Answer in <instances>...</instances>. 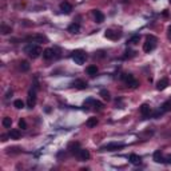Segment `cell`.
Returning a JSON list of instances; mask_svg holds the SVG:
<instances>
[{"label": "cell", "mask_w": 171, "mask_h": 171, "mask_svg": "<svg viewBox=\"0 0 171 171\" xmlns=\"http://www.w3.org/2000/svg\"><path fill=\"white\" fill-rule=\"evenodd\" d=\"M24 52L27 54L30 58L36 59V58H39L40 55H43V49L40 48L38 44H32V43H30V44H27L24 47Z\"/></svg>", "instance_id": "cell-1"}, {"label": "cell", "mask_w": 171, "mask_h": 171, "mask_svg": "<svg viewBox=\"0 0 171 171\" xmlns=\"http://www.w3.org/2000/svg\"><path fill=\"white\" fill-rule=\"evenodd\" d=\"M157 43H158V39L155 38V36H154V35H148L146 38L144 44H143V51H144V52H151V51H154L155 47H157Z\"/></svg>", "instance_id": "cell-2"}, {"label": "cell", "mask_w": 171, "mask_h": 171, "mask_svg": "<svg viewBox=\"0 0 171 171\" xmlns=\"http://www.w3.org/2000/svg\"><path fill=\"white\" fill-rule=\"evenodd\" d=\"M120 78H122V80L124 82V83H126L130 88H136L138 86H139V82L136 80L131 73H123Z\"/></svg>", "instance_id": "cell-3"}, {"label": "cell", "mask_w": 171, "mask_h": 171, "mask_svg": "<svg viewBox=\"0 0 171 171\" xmlns=\"http://www.w3.org/2000/svg\"><path fill=\"white\" fill-rule=\"evenodd\" d=\"M86 59H87V55L83 51H75V52H72V60L75 62V64L82 66V64H84Z\"/></svg>", "instance_id": "cell-4"}, {"label": "cell", "mask_w": 171, "mask_h": 171, "mask_svg": "<svg viewBox=\"0 0 171 171\" xmlns=\"http://www.w3.org/2000/svg\"><path fill=\"white\" fill-rule=\"evenodd\" d=\"M36 104V91L31 90L28 92V99H27V106L30 108H34Z\"/></svg>", "instance_id": "cell-5"}, {"label": "cell", "mask_w": 171, "mask_h": 171, "mask_svg": "<svg viewBox=\"0 0 171 171\" xmlns=\"http://www.w3.org/2000/svg\"><path fill=\"white\" fill-rule=\"evenodd\" d=\"M104 36L107 39H111V40H118V39L120 38V32L114 31V30H106Z\"/></svg>", "instance_id": "cell-6"}, {"label": "cell", "mask_w": 171, "mask_h": 171, "mask_svg": "<svg viewBox=\"0 0 171 171\" xmlns=\"http://www.w3.org/2000/svg\"><path fill=\"white\" fill-rule=\"evenodd\" d=\"M60 11H62L63 14L68 15V14H71V11H72V5H71L68 1H63V3H60Z\"/></svg>", "instance_id": "cell-7"}, {"label": "cell", "mask_w": 171, "mask_h": 171, "mask_svg": "<svg viewBox=\"0 0 171 171\" xmlns=\"http://www.w3.org/2000/svg\"><path fill=\"white\" fill-rule=\"evenodd\" d=\"M124 146V144H122V143H108V144H106L102 150H107V151H115V150H118V148H122V147Z\"/></svg>", "instance_id": "cell-8"}, {"label": "cell", "mask_w": 171, "mask_h": 171, "mask_svg": "<svg viewBox=\"0 0 171 171\" xmlns=\"http://www.w3.org/2000/svg\"><path fill=\"white\" fill-rule=\"evenodd\" d=\"M92 14H94V18H95V21H96V23H103V21H104V15H103L102 11L94 10Z\"/></svg>", "instance_id": "cell-9"}, {"label": "cell", "mask_w": 171, "mask_h": 171, "mask_svg": "<svg viewBox=\"0 0 171 171\" xmlns=\"http://www.w3.org/2000/svg\"><path fill=\"white\" fill-rule=\"evenodd\" d=\"M78 157H79V159L80 161H88L91 157V154L88 150H84V148H80V151L78 152Z\"/></svg>", "instance_id": "cell-10"}, {"label": "cell", "mask_w": 171, "mask_h": 171, "mask_svg": "<svg viewBox=\"0 0 171 171\" xmlns=\"http://www.w3.org/2000/svg\"><path fill=\"white\" fill-rule=\"evenodd\" d=\"M72 86H73V87H76V88H79V90H86V88L88 87L87 82L82 80V79H76V80L72 83Z\"/></svg>", "instance_id": "cell-11"}, {"label": "cell", "mask_w": 171, "mask_h": 171, "mask_svg": "<svg viewBox=\"0 0 171 171\" xmlns=\"http://www.w3.org/2000/svg\"><path fill=\"white\" fill-rule=\"evenodd\" d=\"M54 55H55V51L52 48H45L43 51V59H45V60L54 59Z\"/></svg>", "instance_id": "cell-12"}, {"label": "cell", "mask_w": 171, "mask_h": 171, "mask_svg": "<svg viewBox=\"0 0 171 171\" xmlns=\"http://www.w3.org/2000/svg\"><path fill=\"white\" fill-rule=\"evenodd\" d=\"M168 86V79H166V78H163V79H161V80L157 83V90L158 91H163L166 90Z\"/></svg>", "instance_id": "cell-13"}, {"label": "cell", "mask_w": 171, "mask_h": 171, "mask_svg": "<svg viewBox=\"0 0 171 171\" xmlns=\"http://www.w3.org/2000/svg\"><path fill=\"white\" fill-rule=\"evenodd\" d=\"M139 111H140V114H142L143 116H148L151 114V107L147 104V103H143V104L140 106Z\"/></svg>", "instance_id": "cell-14"}, {"label": "cell", "mask_w": 171, "mask_h": 171, "mask_svg": "<svg viewBox=\"0 0 171 171\" xmlns=\"http://www.w3.org/2000/svg\"><path fill=\"white\" fill-rule=\"evenodd\" d=\"M154 161L157 162V163H164V157L162 155L161 150H157L154 152Z\"/></svg>", "instance_id": "cell-15"}, {"label": "cell", "mask_w": 171, "mask_h": 171, "mask_svg": "<svg viewBox=\"0 0 171 171\" xmlns=\"http://www.w3.org/2000/svg\"><path fill=\"white\" fill-rule=\"evenodd\" d=\"M128 161L133 164L138 166V164H140V162H142V158H140L139 155H136V154H131V155L128 157Z\"/></svg>", "instance_id": "cell-16"}, {"label": "cell", "mask_w": 171, "mask_h": 171, "mask_svg": "<svg viewBox=\"0 0 171 171\" xmlns=\"http://www.w3.org/2000/svg\"><path fill=\"white\" fill-rule=\"evenodd\" d=\"M79 31H80L79 23H72V24L68 25V32H71V34H78Z\"/></svg>", "instance_id": "cell-17"}, {"label": "cell", "mask_w": 171, "mask_h": 171, "mask_svg": "<svg viewBox=\"0 0 171 171\" xmlns=\"http://www.w3.org/2000/svg\"><path fill=\"white\" fill-rule=\"evenodd\" d=\"M30 40H32V42H35V43H44V42H47V38L43 35H35V36H32V38H30Z\"/></svg>", "instance_id": "cell-18"}, {"label": "cell", "mask_w": 171, "mask_h": 171, "mask_svg": "<svg viewBox=\"0 0 171 171\" xmlns=\"http://www.w3.org/2000/svg\"><path fill=\"white\" fill-rule=\"evenodd\" d=\"M86 71H87V73L90 75V76H95V75L98 73V71H99V70H98V67L92 64V66H88V67H87V70H86Z\"/></svg>", "instance_id": "cell-19"}, {"label": "cell", "mask_w": 171, "mask_h": 171, "mask_svg": "<svg viewBox=\"0 0 171 171\" xmlns=\"http://www.w3.org/2000/svg\"><path fill=\"white\" fill-rule=\"evenodd\" d=\"M11 139H20V131L18 128H12L10 131V135H8Z\"/></svg>", "instance_id": "cell-20"}, {"label": "cell", "mask_w": 171, "mask_h": 171, "mask_svg": "<svg viewBox=\"0 0 171 171\" xmlns=\"http://www.w3.org/2000/svg\"><path fill=\"white\" fill-rule=\"evenodd\" d=\"M68 150H70L72 154L78 155V152L80 151V148H79V143H70V146H68Z\"/></svg>", "instance_id": "cell-21"}, {"label": "cell", "mask_w": 171, "mask_h": 171, "mask_svg": "<svg viewBox=\"0 0 171 171\" xmlns=\"http://www.w3.org/2000/svg\"><path fill=\"white\" fill-rule=\"evenodd\" d=\"M139 40H140V35L139 34H135V35H133L131 38L128 39V44H138L139 43Z\"/></svg>", "instance_id": "cell-22"}, {"label": "cell", "mask_w": 171, "mask_h": 171, "mask_svg": "<svg viewBox=\"0 0 171 171\" xmlns=\"http://www.w3.org/2000/svg\"><path fill=\"white\" fill-rule=\"evenodd\" d=\"M20 70L23 71V72H27V71H30V68H31V66H30V63H28L27 60H23V62H20Z\"/></svg>", "instance_id": "cell-23"}, {"label": "cell", "mask_w": 171, "mask_h": 171, "mask_svg": "<svg viewBox=\"0 0 171 171\" xmlns=\"http://www.w3.org/2000/svg\"><path fill=\"white\" fill-rule=\"evenodd\" d=\"M170 110H171V102H170V100L164 102L163 104H162V107H161V111H162V114H164V112L170 111Z\"/></svg>", "instance_id": "cell-24"}, {"label": "cell", "mask_w": 171, "mask_h": 171, "mask_svg": "<svg viewBox=\"0 0 171 171\" xmlns=\"http://www.w3.org/2000/svg\"><path fill=\"white\" fill-rule=\"evenodd\" d=\"M98 123L99 122H98V119H96V118H90L87 122H86V126L91 128V127H96V124H98Z\"/></svg>", "instance_id": "cell-25"}, {"label": "cell", "mask_w": 171, "mask_h": 171, "mask_svg": "<svg viewBox=\"0 0 171 171\" xmlns=\"http://www.w3.org/2000/svg\"><path fill=\"white\" fill-rule=\"evenodd\" d=\"M1 123H3V127H5V128H11V126H12V119L8 118V116H5Z\"/></svg>", "instance_id": "cell-26"}, {"label": "cell", "mask_w": 171, "mask_h": 171, "mask_svg": "<svg viewBox=\"0 0 171 171\" xmlns=\"http://www.w3.org/2000/svg\"><path fill=\"white\" fill-rule=\"evenodd\" d=\"M14 106L16 108H19V110H20V108H24V102L21 100V99H16V100L14 102Z\"/></svg>", "instance_id": "cell-27"}, {"label": "cell", "mask_w": 171, "mask_h": 171, "mask_svg": "<svg viewBox=\"0 0 171 171\" xmlns=\"http://www.w3.org/2000/svg\"><path fill=\"white\" fill-rule=\"evenodd\" d=\"M11 31H12V28H11L10 25H5V24L1 25V34H3V35H7Z\"/></svg>", "instance_id": "cell-28"}, {"label": "cell", "mask_w": 171, "mask_h": 171, "mask_svg": "<svg viewBox=\"0 0 171 171\" xmlns=\"http://www.w3.org/2000/svg\"><path fill=\"white\" fill-rule=\"evenodd\" d=\"M100 96L104 99V100H110V99H111V96H110V92H108V91H106V90H102L100 91Z\"/></svg>", "instance_id": "cell-29"}, {"label": "cell", "mask_w": 171, "mask_h": 171, "mask_svg": "<svg viewBox=\"0 0 171 171\" xmlns=\"http://www.w3.org/2000/svg\"><path fill=\"white\" fill-rule=\"evenodd\" d=\"M19 128H21V130L27 128V123H25L24 119H20V120H19Z\"/></svg>", "instance_id": "cell-30"}, {"label": "cell", "mask_w": 171, "mask_h": 171, "mask_svg": "<svg viewBox=\"0 0 171 171\" xmlns=\"http://www.w3.org/2000/svg\"><path fill=\"white\" fill-rule=\"evenodd\" d=\"M164 163L171 164V155H167V157H164Z\"/></svg>", "instance_id": "cell-31"}, {"label": "cell", "mask_w": 171, "mask_h": 171, "mask_svg": "<svg viewBox=\"0 0 171 171\" xmlns=\"http://www.w3.org/2000/svg\"><path fill=\"white\" fill-rule=\"evenodd\" d=\"M11 95H12V91H8V92H7V95H5V99H8V98L11 96Z\"/></svg>", "instance_id": "cell-32"}, {"label": "cell", "mask_w": 171, "mask_h": 171, "mask_svg": "<svg viewBox=\"0 0 171 171\" xmlns=\"http://www.w3.org/2000/svg\"><path fill=\"white\" fill-rule=\"evenodd\" d=\"M167 31H168V38L171 39V25H170V27L167 28Z\"/></svg>", "instance_id": "cell-33"}]
</instances>
